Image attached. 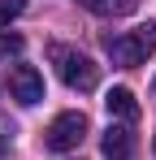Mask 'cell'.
Here are the masks:
<instances>
[{
  "label": "cell",
  "mask_w": 156,
  "mask_h": 160,
  "mask_svg": "<svg viewBox=\"0 0 156 160\" xmlns=\"http://www.w3.org/2000/svg\"><path fill=\"white\" fill-rule=\"evenodd\" d=\"M0 156H4V138H0Z\"/></svg>",
  "instance_id": "cell-10"
},
{
  "label": "cell",
  "mask_w": 156,
  "mask_h": 160,
  "mask_svg": "<svg viewBox=\"0 0 156 160\" xmlns=\"http://www.w3.org/2000/svg\"><path fill=\"white\" fill-rule=\"evenodd\" d=\"M91 13H126L130 9V0H82Z\"/></svg>",
  "instance_id": "cell-8"
},
{
  "label": "cell",
  "mask_w": 156,
  "mask_h": 160,
  "mask_svg": "<svg viewBox=\"0 0 156 160\" xmlns=\"http://www.w3.org/2000/svg\"><path fill=\"white\" fill-rule=\"evenodd\" d=\"M9 95L18 100V104H39L44 100V74L35 69V65H13V74H9Z\"/></svg>",
  "instance_id": "cell-4"
},
{
  "label": "cell",
  "mask_w": 156,
  "mask_h": 160,
  "mask_svg": "<svg viewBox=\"0 0 156 160\" xmlns=\"http://www.w3.org/2000/svg\"><path fill=\"white\" fill-rule=\"evenodd\" d=\"M100 152L108 160H130L134 156V134H130V126H108L100 138Z\"/></svg>",
  "instance_id": "cell-5"
},
{
  "label": "cell",
  "mask_w": 156,
  "mask_h": 160,
  "mask_svg": "<svg viewBox=\"0 0 156 160\" xmlns=\"http://www.w3.org/2000/svg\"><path fill=\"white\" fill-rule=\"evenodd\" d=\"M82 138H87V117L82 112H61V117H52V126L44 130L48 152H74Z\"/></svg>",
  "instance_id": "cell-3"
},
{
  "label": "cell",
  "mask_w": 156,
  "mask_h": 160,
  "mask_svg": "<svg viewBox=\"0 0 156 160\" xmlns=\"http://www.w3.org/2000/svg\"><path fill=\"white\" fill-rule=\"evenodd\" d=\"M104 108H108V117H122V121H134L139 117V100H134V91H126V87H113L104 95Z\"/></svg>",
  "instance_id": "cell-6"
},
{
  "label": "cell",
  "mask_w": 156,
  "mask_h": 160,
  "mask_svg": "<svg viewBox=\"0 0 156 160\" xmlns=\"http://www.w3.org/2000/svg\"><path fill=\"white\" fill-rule=\"evenodd\" d=\"M152 91H156V78H152Z\"/></svg>",
  "instance_id": "cell-11"
},
{
  "label": "cell",
  "mask_w": 156,
  "mask_h": 160,
  "mask_svg": "<svg viewBox=\"0 0 156 160\" xmlns=\"http://www.w3.org/2000/svg\"><path fill=\"white\" fill-rule=\"evenodd\" d=\"M152 52H156V22H143V26L122 30V35L108 39V56H113V65H122V69L143 65Z\"/></svg>",
  "instance_id": "cell-2"
},
{
  "label": "cell",
  "mask_w": 156,
  "mask_h": 160,
  "mask_svg": "<svg viewBox=\"0 0 156 160\" xmlns=\"http://www.w3.org/2000/svg\"><path fill=\"white\" fill-rule=\"evenodd\" d=\"M22 9H26V0H0V26H9L13 18H22Z\"/></svg>",
  "instance_id": "cell-9"
},
{
  "label": "cell",
  "mask_w": 156,
  "mask_h": 160,
  "mask_svg": "<svg viewBox=\"0 0 156 160\" xmlns=\"http://www.w3.org/2000/svg\"><path fill=\"white\" fill-rule=\"evenodd\" d=\"M22 48H26V39H22V35H9V30H0V61L18 56Z\"/></svg>",
  "instance_id": "cell-7"
},
{
  "label": "cell",
  "mask_w": 156,
  "mask_h": 160,
  "mask_svg": "<svg viewBox=\"0 0 156 160\" xmlns=\"http://www.w3.org/2000/svg\"><path fill=\"white\" fill-rule=\"evenodd\" d=\"M52 65H56V74H61V82H65L70 91H96V87H100V65L87 52H78V48L56 43V48H52Z\"/></svg>",
  "instance_id": "cell-1"
}]
</instances>
